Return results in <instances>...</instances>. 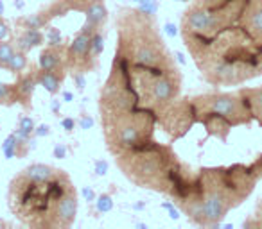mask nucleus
I'll return each mask as SVG.
<instances>
[{
	"label": "nucleus",
	"instance_id": "nucleus-1",
	"mask_svg": "<svg viewBox=\"0 0 262 229\" xmlns=\"http://www.w3.org/2000/svg\"><path fill=\"white\" fill-rule=\"evenodd\" d=\"M250 165L262 181V86L182 95L158 118L147 147L119 170L180 210L203 175Z\"/></svg>",
	"mask_w": 262,
	"mask_h": 229
},
{
	"label": "nucleus",
	"instance_id": "nucleus-2",
	"mask_svg": "<svg viewBox=\"0 0 262 229\" xmlns=\"http://www.w3.org/2000/svg\"><path fill=\"white\" fill-rule=\"evenodd\" d=\"M115 50L99 90L102 140L117 168L142 152L158 118L182 97L183 73L153 13L120 6Z\"/></svg>",
	"mask_w": 262,
	"mask_h": 229
},
{
	"label": "nucleus",
	"instance_id": "nucleus-3",
	"mask_svg": "<svg viewBox=\"0 0 262 229\" xmlns=\"http://www.w3.org/2000/svg\"><path fill=\"white\" fill-rule=\"evenodd\" d=\"M180 36L210 86L237 88L262 75V0H189Z\"/></svg>",
	"mask_w": 262,
	"mask_h": 229
},
{
	"label": "nucleus",
	"instance_id": "nucleus-4",
	"mask_svg": "<svg viewBox=\"0 0 262 229\" xmlns=\"http://www.w3.org/2000/svg\"><path fill=\"white\" fill-rule=\"evenodd\" d=\"M108 20L104 0H51L18 22L40 31L47 47L61 54L69 73H90L101 65Z\"/></svg>",
	"mask_w": 262,
	"mask_h": 229
},
{
	"label": "nucleus",
	"instance_id": "nucleus-5",
	"mask_svg": "<svg viewBox=\"0 0 262 229\" xmlns=\"http://www.w3.org/2000/svg\"><path fill=\"white\" fill-rule=\"evenodd\" d=\"M8 208L26 227L69 229L74 225L79 197L67 170L47 163H31L13 175Z\"/></svg>",
	"mask_w": 262,
	"mask_h": 229
},
{
	"label": "nucleus",
	"instance_id": "nucleus-6",
	"mask_svg": "<svg viewBox=\"0 0 262 229\" xmlns=\"http://www.w3.org/2000/svg\"><path fill=\"white\" fill-rule=\"evenodd\" d=\"M16 102L15 86L13 84H0V104L13 106Z\"/></svg>",
	"mask_w": 262,
	"mask_h": 229
},
{
	"label": "nucleus",
	"instance_id": "nucleus-7",
	"mask_svg": "<svg viewBox=\"0 0 262 229\" xmlns=\"http://www.w3.org/2000/svg\"><path fill=\"white\" fill-rule=\"evenodd\" d=\"M13 56H15V47H13V43L0 41V68H9V63H11Z\"/></svg>",
	"mask_w": 262,
	"mask_h": 229
},
{
	"label": "nucleus",
	"instance_id": "nucleus-8",
	"mask_svg": "<svg viewBox=\"0 0 262 229\" xmlns=\"http://www.w3.org/2000/svg\"><path fill=\"white\" fill-rule=\"evenodd\" d=\"M244 225H248V227H262V200L257 202V206H255L253 213L250 215V218L244 220Z\"/></svg>",
	"mask_w": 262,
	"mask_h": 229
},
{
	"label": "nucleus",
	"instance_id": "nucleus-9",
	"mask_svg": "<svg viewBox=\"0 0 262 229\" xmlns=\"http://www.w3.org/2000/svg\"><path fill=\"white\" fill-rule=\"evenodd\" d=\"M178 2H185V4H187V2H189V0H178Z\"/></svg>",
	"mask_w": 262,
	"mask_h": 229
}]
</instances>
